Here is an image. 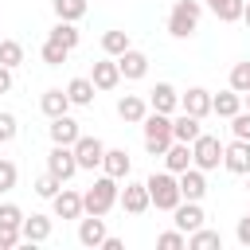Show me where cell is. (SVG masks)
Returning a JSON list of instances; mask_svg holds the SVG:
<instances>
[{"label":"cell","mask_w":250,"mask_h":250,"mask_svg":"<svg viewBox=\"0 0 250 250\" xmlns=\"http://www.w3.org/2000/svg\"><path fill=\"white\" fill-rule=\"evenodd\" d=\"M180 109L203 121V117L211 113V90H203V86H188V94H180Z\"/></svg>","instance_id":"17"},{"label":"cell","mask_w":250,"mask_h":250,"mask_svg":"<svg viewBox=\"0 0 250 250\" xmlns=\"http://www.w3.org/2000/svg\"><path fill=\"white\" fill-rule=\"evenodd\" d=\"M47 35H51L55 43H62V47H70V51H74V47L82 43V31H78V23H70V20H55V27H51Z\"/></svg>","instance_id":"28"},{"label":"cell","mask_w":250,"mask_h":250,"mask_svg":"<svg viewBox=\"0 0 250 250\" xmlns=\"http://www.w3.org/2000/svg\"><path fill=\"white\" fill-rule=\"evenodd\" d=\"M191 164L203 168V172H215V168L223 164V141H219L215 133H199V137L191 141Z\"/></svg>","instance_id":"5"},{"label":"cell","mask_w":250,"mask_h":250,"mask_svg":"<svg viewBox=\"0 0 250 250\" xmlns=\"http://www.w3.org/2000/svg\"><path fill=\"white\" fill-rule=\"evenodd\" d=\"M39 59L47 62V66H62L66 59H70V47H62V43H55L51 35L43 39V47H39Z\"/></svg>","instance_id":"32"},{"label":"cell","mask_w":250,"mask_h":250,"mask_svg":"<svg viewBox=\"0 0 250 250\" xmlns=\"http://www.w3.org/2000/svg\"><path fill=\"white\" fill-rule=\"evenodd\" d=\"M242 23H246V27H250V0H246V4H242Z\"/></svg>","instance_id":"45"},{"label":"cell","mask_w":250,"mask_h":250,"mask_svg":"<svg viewBox=\"0 0 250 250\" xmlns=\"http://www.w3.org/2000/svg\"><path fill=\"white\" fill-rule=\"evenodd\" d=\"M70 148H74V156H78V168H82V172H94V168H102L105 145H102L98 137H86V133H82V137H78Z\"/></svg>","instance_id":"9"},{"label":"cell","mask_w":250,"mask_h":250,"mask_svg":"<svg viewBox=\"0 0 250 250\" xmlns=\"http://www.w3.org/2000/svg\"><path fill=\"white\" fill-rule=\"evenodd\" d=\"M246 191H250V172H246Z\"/></svg>","instance_id":"47"},{"label":"cell","mask_w":250,"mask_h":250,"mask_svg":"<svg viewBox=\"0 0 250 250\" xmlns=\"http://www.w3.org/2000/svg\"><path fill=\"white\" fill-rule=\"evenodd\" d=\"M16 180H20V168H16V160L0 156V195H4V191H12V188H16Z\"/></svg>","instance_id":"38"},{"label":"cell","mask_w":250,"mask_h":250,"mask_svg":"<svg viewBox=\"0 0 250 250\" xmlns=\"http://www.w3.org/2000/svg\"><path fill=\"white\" fill-rule=\"evenodd\" d=\"M16 137H20V121H16V113L0 109V145H12Z\"/></svg>","instance_id":"37"},{"label":"cell","mask_w":250,"mask_h":250,"mask_svg":"<svg viewBox=\"0 0 250 250\" xmlns=\"http://www.w3.org/2000/svg\"><path fill=\"white\" fill-rule=\"evenodd\" d=\"M0 62L16 70V66L23 62V43H20V39H0Z\"/></svg>","instance_id":"33"},{"label":"cell","mask_w":250,"mask_h":250,"mask_svg":"<svg viewBox=\"0 0 250 250\" xmlns=\"http://www.w3.org/2000/svg\"><path fill=\"white\" fill-rule=\"evenodd\" d=\"M102 250H125V242H121L117 234H105V242H102Z\"/></svg>","instance_id":"44"},{"label":"cell","mask_w":250,"mask_h":250,"mask_svg":"<svg viewBox=\"0 0 250 250\" xmlns=\"http://www.w3.org/2000/svg\"><path fill=\"white\" fill-rule=\"evenodd\" d=\"M172 223H176L184 234H191V230H199V227L207 223V211H203L199 199H180L176 211H172Z\"/></svg>","instance_id":"8"},{"label":"cell","mask_w":250,"mask_h":250,"mask_svg":"<svg viewBox=\"0 0 250 250\" xmlns=\"http://www.w3.org/2000/svg\"><path fill=\"white\" fill-rule=\"evenodd\" d=\"M0 219H4V223H20V227H23V207H20V203H0Z\"/></svg>","instance_id":"41"},{"label":"cell","mask_w":250,"mask_h":250,"mask_svg":"<svg viewBox=\"0 0 250 250\" xmlns=\"http://www.w3.org/2000/svg\"><path fill=\"white\" fill-rule=\"evenodd\" d=\"M51 211H55V219H82V215H86V207H82V191H74V188H59V195L51 199Z\"/></svg>","instance_id":"11"},{"label":"cell","mask_w":250,"mask_h":250,"mask_svg":"<svg viewBox=\"0 0 250 250\" xmlns=\"http://www.w3.org/2000/svg\"><path fill=\"white\" fill-rule=\"evenodd\" d=\"M160 160H164V168H168V172H176V176H180L184 168H191V145L172 141V145H168V152H164Z\"/></svg>","instance_id":"25"},{"label":"cell","mask_w":250,"mask_h":250,"mask_svg":"<svg viewBox=\"0 0 250 250\" xmlns=\"http://www.w3.org/2000/svg\"><path fill=\"white\" fill-rule=\"evenodd\" d=\"M227 86H230V90H238V94H246V90H250V62H246V59L230 66V74H227Z\"/></svg>","instance_id":"34"},{"label":"cell","mask_w":250,"mask_h":250,"mask_svg":"<svg viewBox=\"0 0 250 250\" xmlns=\"http://www.w3.org/2000/svg\"><path fill=\"white\" fill-rule=\"evenodd\" d=\"M0 20H4V16H0Z\"/></svg>","instance_id":"48"},{"label":"cell","mask_w":250,"mask_h":250,"mask_svg":"<svg viewBox=\"0 0 250 250\" xmlns=\"http://www.w3.org/2000/svg\"><path fill=\"white\" fill-rule=\"evenodd\" d=\"M47 133H51V145H74V141L82 137V125H78L70 113H62V117H51Z\"/></svg>","instance_id":"18"},{"label":"cell","mask_w":250,"mask_h":250,"mask_svg":"<svg viewBox=\"0 0 250 250\" xmlns=\"http://www.w3.org/2000/svg\"><path fill=\"white\" fill-rule=\"evenodd\" d=\"M242 105H246V109H250V90H246V94H242Z\"/></svg>","instance_id":"46"},{"label":"cell","mask_w":250,"mask_h":250,"mask_svg":"<svg viewBox=\"0 0 250 250\" xmlns=\"http://www.w3.org/2000/svg\"><path fill=\"white\" fill-rule=\"evenodd\" d=\"M102 172L113 176V180H129V172H133L129 152H125V148H105V156H102Z\"/></svg>","instance_id":"22"},{"label":"cell","mask_w":250,"mask_h":250,"mask_svg":"<svg viewBox=\"0 0 250 250\" xmlns=\"http://www.w3.org/2000/svg\"><path fill=\"white\" fill-rule=\"evenodd\" d=\"M20 230H23V242H31V246L35 242H47L51 238V219L47 215H23V227Z\"/></svg>","instance_id":"26"},{"label":"cell","mask_w":250,"mask_h":250,"mask_svg":"<svg viewBox=\"0 0 250 250\" xmlns=\"http://www.w3.org/2000/svg\"><path fill=\"white\" fill-rule=\"evenodd\" d=\"M105 215H82L78 219V242L82 246H90V250H98L102 242H105Z\"/></svg>","instance_id":"14"},{"label":"cell","mask_w":250,"mask_h":250,"mask_svg":"<svg viewBox=\"0 0 250 250\" xmlns=\"http://www.w3.org/2000/svg\"><path fill=\"white\" fill-rule=\"evenodd\" d=\"M145 184H148V195H152V207L156 211H176V203L184 199L180 195V176L168 172V168L164 172H152Z\"/></svg>","instance_id":"4"},{"label":"cell","mask_w":250,"mask_h":250,"mask_svg":"<svg viewBox=\"0 0 250 250\" xmlns=\"http://www.w3.org/2000/svg\"><path fill=\"white\" fill-rule=\"evenodd\" d=\"M141 133H145V152H148V156H164L168 145L176 141V133H172V113L148 109L145 121H141Z\"/></svg>","instance_id":"2"},{"label":"cell","mask_w":250,"mask_h":250,"mask_svg":"<svg viewBox=\"0 0 250 250\" xmlns=\"http://www.w3.org/2000/svg\"><path fill=\"white\" fill-rule=\"evenodd\" d=\"M121 184H125V180H113V176H105V172H102V176L82 191V207H86V215H109V211L117 207Z\"/></svg>","instance_id":"3"},{"label":"cell","mask_w":250,"mask_h":250,"mask_svg":"<svg viewBox=\"0 0 250 250\" xmlns=\"http://www.w3.org/2000/svg\"><path fill=\"white\" fill-rule=\"evenodd\" d=\"M20 242H23L20 223H4V219H0V250H16Z\"/></svg>","instance_id":"36"},{"label":"cell","mask_w":250,"mask_h":250,"mask_svg":"<svg viewBox=\"0 0 250 250\" xmlns=\"http://www.w3.org/2000/svg\"><path fill=\"white\" fill-rule=\"evenodd\" d=\"M66 94H70V102H74V105H94L98 86L90 82V74H78V78H70V82H66Z\"/></svg>","instance_id":"24"},{"label":"cell","mask_w":250,"mask_h":250,"mask_svg":"<svg viewBox=\"0 0 250 250\" xmlns=\"http://www.w3.org/2000/svg\"><path fill=\"white\" fill-rule=\"evenodd\" d=\"M242 4H246V0H203V8H207L219 23H234V20H242Z\"/></svg>","instance_id":"27"},{"label":"cell","mask_w":250,"mask_h":250,"mask_svg":"<svg viewBox=\"0 0 250 250\" xmlns=\"http://www.w3.org/2000/svg\"><path fill=\"white\" fill-rule=\"evenodd\" d=\"M47 172L51 176H59L62 184L66 180H74L82 168H78V156H74V148L70 145H51V152H47Z\"/></svg>","instance_id":"7"},{"label":"cell","mask_w":250,"mask_h":250,"mask_svg":"<svg viewBox=\"0 0 250 250\" xmlns=\"http://www.w3.org/2000/svg\"><path fill=\"white\" fill-rule=\"evenodd\" d=\"M70 94H66V86H51V90H43V98H39V109H43V117H62V113H70Z\"/></svg>","instance_id":"16"},{"label":"cell","mask_w":250,"mask_h":250,"mask_svg":"<svg viewBox=\"0 0 250 250\" xmlns=\"http://www.w3.org/2000/svg\"><path fill=\"white\" fill-rule=\"evenodd\" d=\"M117 207H121L125 215H145V211L152 207L148 184H145V180H125V188H121V195H117Z\"/></svg>","instance_id":"6"},{"label":"cell","mask_w":250,"mask_h":250,"mask_svg":"<svg viewBox=\"0 0 250 250\" xmlns=\"http://www.w3.org/2000/svg\"><path fill=\"white\" fill-rule=\"evenodd\" d=\"M230 137H238V141H250V109L242 105L234 117H230Z\"/></svg>","instance_id":"40"},{"label":"cell","mask_w":250,"mask_h":250,"mask_svg":"<svg viewBox=\"0 0 250 250\" xmlns=\"http://www.w3.org/2000/svg\"><path fill=\"white\" fill-rule=\"evenodd\" d=\"M172 133H176V141H184V145H191L199 133H203V121L199 117H191V113H172Z\"/></svg>","instance_id":"23"},{"label":"cell","mask_w":250,"mask_h":250,"mask_svg":"<svg viewBox=\"0 0 250 250\" xmlns=\"http://www.w3.org/2000/svg\"><path fill=\"white\" fill-rule=\"evenodd\" d=\"M188 250H223V234L219 230H207V223L199 230L188 234Z\"/></svg>","instance_id":"29"},{"label":"cell","mask_w":250,"mask_h":250,"mask_svg":"<svg viewBox=\"0 0 250 250\" xmlns=\"http://www.w3.org/2000/svg\"><path fill=\"white\" fill-rule=\"evenodd\" d=\"M156 246H160V250H184V246H188V234H184L180 227H172V230H164V234L156 238Z\"/></svg>","instance_id":"39"},{"label":"cell","mask_w":250,"mask_h":250,"mask_svg":"<svg viewBox=\"0 0 250 250\" xmlns=\"http://www.w3.org/2000/svg\"><path fill=\"white\" fill-rule=\"evenodd\" d=\"M234 238H238V246H250V215H242V219H238Z\"/></svg>","instance_id":"42"},{"label":"cell","mask_w":250,"mask_h":250,"mask_svg":"<svg viewBox=\"0 0 250 250\" xmlns=\"http://www.w3.org/2000/svg\"><path fill=\"white\" fill-rule=\"evenodd\" d=\"M117 66H121V82H141L148 74V55L137 51V47H129L125 55H117Z\"/></svg>","instance_id":"13"},{"label":"cell","mask_w":250,"mask_h":250,"mask_svg":"<svg viewBox=\"0 0 250 250\" xmlns=\"http://www.w3.org/2000/svg\"><path fill=\"white\" fill-rule=\"evenodd\" d=\"M145 113H148V102H145L141 94H121V98H117V117H121L125 125H141Z\"/></svg>","instance_id":"20"},{"label":"cell","mask_w":250,"mask_h":250,"mask_svg":"<svg viewBox=\"0 0 250 250\" xmlns=\"http://www.w3.org/2000/svg\"><path fill=\"white\" fill-rule=\"evenodd\" d=\"M223 168L227 172H234V176H246L250 172V141H230V145H223Z\"/></svg>","instance_id":"12"},{"label":"cell","mask_w":250,"mask_h":250,"mask_svg":"<svg viewBox=\"0 0 250 250\" xmlns=\"http://www.w3.org/2000/svg\"><path fill=\"white\" fill-rule=\"evenodd\" d=\"M8 90H12V66L0 62V94H8Z\"/></svg>","instance_id":"43"},{"label":"cell","mask_w":250,"mask_h":250,"mask_svg":"<svg viewBox=\"0 0 250 250\" xmlns=\"http://www.w3.org/2000/svg\"><path fill=\"white\" fill-rule=\"evenodd\" d=\"M199 20H203V0H176L168 8L164 27H168L172 39H191L199 31Z\"/></svg>","instance_id":"1"},{"label":"cell","mask_w":250,"mask_h":250,"mask_svg":"<svg viewBox=\"0 0 250 250\" xmlns=\"http://www.w3.org/2000/svg\"><path fill=\"white\" fill-rule=\"evenodd\" d=\"M129 47H133V39H129V31H121V27H113V31H105V35H102V51H105L109 59L125 55Z\"/></svg>","instance_id":"31"},{"label":"cell","mask_w":250,"mask_h":250,"mask_svg":"<svg viewBox=\"0 0 250 250\" xmlns=\"http://www.w3.org/2000/svg\"><path fill=\"white\" fill-rule=\"evenodd\" d=\"M90 82L102 90V94H109V90H117L121 86V66H117V59H98L94 66H90Z\"/></svg>","instance_id":"10"},{"label":"cell","mask_w":250,"mask_h":250,"mask_svg":"<svg viewBox=\"0 0 250 250\" xmlns=\"http://www.w3.org/2000/svg\"><path fill=\"white\" fill-rule=\"evenodd\" d=\"M51 8H55V20H70V23H78V20L90 12V0H51Z\"/></svg>","instance_id":"30"},{"label":"cell","mask_w":250,"mask_h":250,"mask_svg":"<svg viewBox=\"0 0 250 250\" xmlns=\"http://www.w3.org/2000/svg\"><path fill=\"white\" fill-rule=\"evenodd\" d=\"M180 195H184V199H199V203H203V195H207V172H203V168H195V164H191V168H184V172H180Z\"/></svg>","instance_id":"19"},{"label":"cell","mask_w":250,"mask_h":250,"mask_svg":"<svg viewBox=\"0 0 250 250\" xmlns=\"http://www.w3.org/2000/svg\"><path fill=\"white\" fill-rule=\"evenodd\" d=\"M238 109H242V94H238V90H230V86H227V90L211 94V113H215V117L230 121V117H234Z\"/></svg>","instance_id":"21"},{"label":"cell","mask_w":250,"mask_h":250,"mask_svg":"<svg viewBox=\"0 0 250 250\" xmlns=\"http://www.w3.org/2000/svg\"><path fill=\"white\" fill-rule=\"evenodd\" d=\"M148 109H160V113H180V90L172 82H156L148 90Z\"/></svg>","instance_id":"15"},{"label":"cell","mask_w":250,"mask_h":250,"mask_svg":"<svg viewBox=\"0 0 250 250\" xmlns=\"http://www.w3.org/2000/svg\"><path fill=\"white\" fill-rule=\"evenodd\" d=\"M246 215H250V211H246Z\"/></svg>","instance_id":"49"},{"label":"cell","mask_w":250,"mask_h":250,"mask_svg":"<svg viewBox=\"0 0 250 250\" xmlns=\"http://www.w3.org/2000/svg\"><path fill=\"white\" fill-rule=\"evenodd\" d=\"M31 188H35V195H39V199H55V195H59V188H62V180H59V176H51V172H43Z\"/></svg>","instance_id":"35"}]
</instances>
